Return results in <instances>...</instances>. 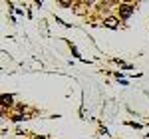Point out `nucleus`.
Here are the masks:
<instances>
[{
  "label": "nucleus",
  "mask_w": 149,
  "mask_h": 139,
  "mask_svg": "<svg viewBox=\"0 0 149 139\" xmlns=\"http://www.w3.org/2000/svg\"><path fill=\"white\" fill-rule=\"evenodd\" d=\"M103 26H105V28H119V18H117V16H105V18H103Z\"/></svg>",
  "instance_id": "1"
},
{
  "label": "nucleus",
  "mask_w": 149,
  "mask_h": 139,
  "mask_svg": "<svg viewBox=\"0 0 149 139\" xmlns=\"http://www.w3.org/2000/svg\"><path fill=\"white\" fill-rule=\"evenodd\" d=\"M34 139H48V137H44V135H38V137H34Z\"/></svg>",
  "instance_id": "3"
},
{
  "label": "nucleus",
  "mask_w": 149,
  "mask_h": 139,
  "mask_svg": "<svg viewBox=\"0 0 149 139\" xmlns=\"http://www.w3.org/2000/svg\"><path fill=\"white\" fill-rule=\"evenodd\" d=\"M6 104L8 105L12 104V95H2V105H6Z\"/></svg>",
  "instance_id": "2"
}]
</instances>
